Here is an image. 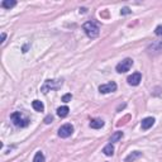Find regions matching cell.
I'll return each instance as SVG.
<instances>
[{"instance_id": "cell-1", "label": "cell", "mask_w": 162, "mask_h": 162, "mask_svg": "<svg viewBox=\"0 0 162 162\" xmlns=\"http://www.w3.org/2000/svg\"><path fill=\"white\" fill-rule=\"evenodd\" d=\"M10 119H12L13 124L15 127H19V128H24V127H27L28 124H29V122H31L29 119H28L27 117H24L20 111L13 113V114L10 115Z\"/></svg>"}, {"instance_id": "cell-2", "label": "cell", "mask_w": 162, "mask_h": 162, "mask_svg": "<svg viewBox=\"0 0 162 162\" xmlns=\"http://www.w3.org/2000/svg\"><path fill=\"white\" fill-rule=\"evenodd\" d=\"M82 28H84V31H85L86 36L90 38H96L100 33V28L95 22H86Z\"/></svg>"}, {"instance_id": "cell-3", "label": "cell", "mask_w": 162, "mask_h": 162, "mask_svg": "<svg viewBox=\"0 0 162 162\" xmlns=\"http://www.w3.org/2000/svg\"><path fill=\"white\" fill-rule=\"evenodd\" d=\"M62 86V80H47L41 88V91L43 94H47L51 90H57Z\"/></svg>"}, {"instance_id": "cell-4", "label": "cell", "mask_w": 162, "mask_h": 162, "mask_svg": "<svg viewBox=\"0 0 162 162\" xmlns=\"http://www.w3.org/2000/svg\"><path fill=\"white\" fill-rule=\"evenodd\" d=\"M132 65H133V60H132V58H125V60H123L122 62L118 63L117 67H115V70H117V72L123 74V72L129 71L131 67H132Z\"/></svg>"}, {"instance_id": "cell-5", "label": "cell", "mask_w": 162, "mask_h": 162, "mask_svg": "<svg viewBox=\"0 0 162 162\" xmlns=\"http://www.w3.org/2000/svg\"><path fill=\"white\" fill-rule=\"evenodd\" d=\"M72 132H74V127L71 124H63L58 129V137L67 138V137H70L72 134Z\"/></svg>"}, {"instance_id": "cell-6", "label": "cell", "mask_w": 162, "mask_h": 162, "mask_svg": "<svg viewBox=\"0 0 162 162\" xmlns=\"http://www.w3.org/2000/svg\"><path fill=\"white\" fill-rule=\"evenodd\" d=\"M117 90V84L115 82H108V84H104V85L99 86V91L101 94H108V93H113V91Z\"/></svg>"}, {"instance_id": "cell-7", "label": "cell", "mask_w": 162, "mask_h": 162, "mask_svg": "<svg viewBox=\"0 0 162 162\" xmlns=\"http://www.w3.org/2000/svg\"><path fill=\"white\" fill-rule=\"evenodd\" d=\"M127 81H128L129 85L137 86V85H139V82L142 81V75H141V72H134V74H132L131 76H128Z\"/></svg>"}, {"instance_id": "cell-8", "label": "cell", "mask_w": 162, "mask_h": 162, "mask_svg": "<svg viewBox=\"0 0 162 162\" xmlns=\"http://www.w3.org/2000/svg\"><path fill=\"white\" fill-rule=\"evenodd\" d=\"M153 124H154V119L152 117H148V118H144L143 121H142V123H141V127H142L143 131H147V129H150Z\"/></svg>"}, {"instance_id": "cell-9", "label": "cell", "mask_w": 162, "mask_h": 162, "mask_svg": "<svg viewBox=\"0 0 162 162\" xmlns=\"http://www.w3.org/2000/svg\"><path fill=\"white\" fill-rule=\"evenodd\" d=\"M139 157H142V152H139V151H134V152H132V153H129L128 156L125 157V162H133V161H136L137 158H139Z\"/></svg>"}, {"instance_id": "cell-10", "label": "cell", "mask_w": 162, "mask_h": 162, "mask_svg": "<svg viewBox=\"0 0 162 162\" xmlns=\"http://www.w3.org/2000/svg\"><path fill=\"white\" fill-rule=\"evenodd\" d=\"M103 125H104V121H103V119H93V121L90 122V127L93 129H100Z\"/></svg>"}, {"instance_id": "cell-11", "label": "cell", "mask_w": 162, "mask_h": 162, "mask_svg": "<svg viewBox=\"0 0 162 162\" xmlns=\"http://www.w3.org/2000/svg\"><path fill=\"white\" fill-rule=\"evenodd\" d=\"M68 111H70L68 107H66V105H63V107H60V108L57 109V115H58V117H61V118H65V117H67Z\"/></svg>"}, {"instance_id": "cell-12", "label": "cell", "mask_w": 162, "mask_h": 162, "mask_svg": "<svg viewBox=\"0 0 162 162\" xmlns=\"http://www.w3.org/2000/svg\"><path fill=\"white\" fill-rule=\"evenodd\" d=\"M103 152L105 156H113V154H114V147H113L111 143H109L103 148Z\"/></svg>"}, {"instance_id": "cell-13", "label": "cell", "mask_w": 162, "mask_h": 162, "mask_svg": "<svg viewBox=\"0 0 162 162\" xmlns=\"http://www.w3.org/2000/svg\"><path fill=\"white\" fill-rule=\"evenodd\" d=\"M32 107H33L34 110H37V111H43V110H45L43 103L39 101V100H34V101L32 103Z\"/></svg>"}, {"instance_id": "cell-14", "label": "cell", "mask_w": 162, "mask_h": 162, "mask_svg": "<svg viewBox=\"0 0 162 162\" xmlns=\"http://www.w3.org/2000/svg\"><path fill=\"white\" fill-rule=\"evenodd\" d=\"M15 4H17V2H14V0H4L2 3V6L5 9H10L13 6H15Z\"/></svg>"}, {"instance_id": "cell-15", "label": "cell", "mask_w": 162, "mask_h": 162, "mask_svg": "<svg viewBox=\"0 0 162 162\" xmlns=\"http://www.w3.org/2000/svg\"><path fill=\"white\" fill-rule=\"evenodd\" d=\"M122 137H123V132H115L114 134H111V137H110V142H111V143L118 142L119 139H122Z\"/></svg>"}, {"instance_id": "cell-16", "label": "cell", "mask_w": 162, "mask_h": 162, "mask_svg": "<svg viewBox=\"0 0 162 162\" xmlns=\"http://www.w3.org/2000/svg\"><path fill=\"white\" fill-rule=\"evenodd\" d=\"M33 162H45V154L42 152H37L33 158Z\"/></svg>"}, {"instance_id": "cell-17", "label": "cell", "mask_w": 162, "mask_h": 162, "mask_svg": "<svg viewBox=\"0 0 162 162\" xmlns=\"http://www.w3.org/2000/svg\"><path fill=\"white\" fill-rule=\"evenodd\" d=\"M71 99H72V95H71V94H66V95L62 96V101H65V103L71 101Z\"/></svg>"}, {"instance_id": "cell-18", "label": "cell", "mask_w": 162, "mask_h": 162, "mask_svg": "<svg viewBox=\"0 0 162 162\" xmlns=\"http://www.w3.org/2000/svg\"><path fill=\"white\" fill-rule=\"evenodd\" d=\"M52 121H53V117H52V115H47V117L45 118V123H46V124L52 123Z\"/></svg>"}, {"instance_id": "cell-19", "label": "cell", "mask_w": 162, "mask_h": 162, "mask_svg": "<svg viewBox=\"0 0 162 162\" xmlns=\"http://www.w3.org/2000/svg\"><path fill=\"white\" fill-rule=\"evenodd\" d=\"M154 33H156L157 36H162V25H158L156 28V31H154Z\"/></svg>"}, {"instance_id": "cell-20", "label": "cell", "mask_w": 162, "mask_h": 162, "mask_svg": "<svg viewBox=\"0 0 162 162\" xmlns=\"http://www.w3.org/2000/svg\"><path fill=\"white\" fill-rule=\"evenodd\" d=\"M121 13L123 14V15H125V14H129V13H131V10H129V8H123Z\"/></svg>"}, {"instance_id": "cell-21", "label": "cell", "mask_w": 162, "mask_h": 162, "mask_svg": "<svg viewBox=\"0 0 162 162\" xmlns=\"http://www.w3.org/2000/svg\"><path fill=\"white\" fill-rule=\"evenodd\" d=\"M5 37H6V34H5V33H2V41H0V42H2V43H3V42L5 41Z\"/></svg>"}]
</instances>
